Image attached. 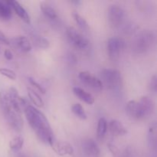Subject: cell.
<instances>
[{
    "label": "cell",
    "instance_id": "obj_15",
    "mask_svg": "<svg viewBox=\"0 0 157 157\" xmlns=\"http://www.w3.org/2000/svg\"><path fill=\"white\" fill-rule=\"evenodd\" d=\"M73 92L77 98H79L83 102L87 104H93L94 103L95 99L93 95L90 94L88 92L85 91L84 89L80 87H75L73 88Z\"/></svg>",
    "mask_w": 157,
    "mask_h": 157
},
{
    "label": "cell",
    "instance_id": "obj_10",
    "mask_svg": "<svg viewBox=\"0 0 157 157\" xmlns=\"http://www.w3.org/2000/svg\"><path fill=\"white\" fill-rule=\"evenodd\" d=\"M82 150L87 157H100L101 150L93 139H86L82 143Z\"/></svg>",
    "mask_w": 157,
    "mask_h": 157
},
{
    "label": "cell",
    "instance_id": "obj_13",
    "mask_svg": "<svg viewBox=\"0 0 157 157\" xmlns=\"http://www.w3.org/2000/svg\"><path fill=\"white\" fill-rule=\"evenodd\" d=\"M107 129L113 136H122L127 133V130L124 124L117 120H112L110 123Z\"/></svg>",
    "mask_w": 157,
    "mask_h": 157
},
{
    "label": "cell",
    "instance_id": "obj_7",
    "mask_svg": "<svg viewBox=\"0 0 157 157\" xmlns=\"http://www.w3.org/2000/svg\"><path fill=\"white\" fill-rule=\"evenodd\" d=\"M125 11L120 6H111L108 9V21L110 25L113 29H117L124 22L125 19Z\"/></svg>",
    "mask_w": 157,
    "mask_h": 157
},
{
    "label": "cell",
    "instance_id": "obj_23",
    "mask_svg": "<svg viewBox=\"0 0 157 157\" xmlns=\"http://www.w3.org/2000/svg\"><path fill=\"white\" fill-rule=\"evenodd\" d=\"M71 110L78 118L81 120H86L87 119V113L84 110V107L80 104H75L72 106Z\"/></svg>",
    "mask_w": 157,
    "mask_h": 157
},
{
    "label": "cell",
    "instance_id": "obj_14",
    "mask_svg": "<svg viewBox=\"0 0 157 157\" xmlns=\"http://www.w3.org/2000/svg\"><path fill=\"white\" fill-rule=\"evenodd\" d=\"M12 43L23 52H29L32 50V44L29 41V38L25 36L19 35L12 39Z\"/></svg>",
    "mask_w": 157,
    "mask_h": 157
},
{
    "label": "cell",
    "instance_id": "obj_31",
    "mask_svg": "<svg viewBox=\"0 0 157 157\" xmlns=\"http://www.w3.org/2000/svg\"><path fill=\"white\" fill-rule=\"evenodd\" d=\"M4 56H5V58H6L7 60H9V61H10V60H12V58H13L12 53L10 52V51L8 50V49H6V50L5 51Z\"/></svg>",
    "mask_w": 157,
    "mask_h": 157
},
{
    "label": "cell",
    "instance_id": "obj_6",
    "mask_svg": "<svg viewBox=\"0 0 157 157\" xmlns=\"http://www.w3.org/2000/svg\"><path fill=\"white\" fill-rule=\"evenodd\" d=\"M155 104L153 100L147 96H144L137 101V121L144 120L153 113Z\"/></svg>",
    "mask_w": 157,
    "mask_h": 157
},
{
    "label": "cell",
    "instance_id": "obj_28",
    "mask_svg": "<svg viewBox=\"0 0 157 157\" xmlns=\"http://www.w3.org/2000/svg\"><path fill=\"white\" fill-rule=\"evenodd\" d=\"M149 89L153 93H156L157 90V78L156 75H153L149 83Z\"/></svg>",
    "mask_w": 157,
    "mask_h": 157
},
{
    "label": "cell",
    "instance_id": "obj_24",
    "mask_svg": "<svg viewBox=\"0 0 157 157\" xmlns=\"http://www.w3.org/2000/svg\"><path fill=\"white\" fill-rule=\"evenodd\" d=\"M73 15L76 23L78 24V25L82 29V30L84 31L88 30L89 29L88 23H87V21L85 20V18H83L81 15H79V14L77 13V12H75Z\"/></svg>",
    "mask_w": 157,
    "mask_h": 157
},
{
    "label": "cell",
    "instance_id": "obj_11",
    "mask_svg": "<svg viewBox=\"0 0 157 157\" xmlns=\"http://www.w3.org/2000/svg\"><path fill=\"white\" fill-rule=\"evenodd\" d=\"M52 149L60 156L72 155L74 153V148L69 143L65 141H59L52 145Z\"/></svg>",
    "mask_w": 157,
    "mask_h": 157
},
{
    "label": "cell",
    "instance_id": "obj_22",
    "mask_svg": "<svg viewBox=\"0 0 157 157\" xmlns=\"http://www.w3.org/2000/svg\"><path fill=\"white\" fill-rule=\"evenodd\" d=\"M23 144H24V139L21 136H15L11 140L9 147L12 150L18 151L22 148Z\"/></svg>",
    "mask_w": 157,
    "mask_h": 157
},
{
    "label": "cell",
    "instance_id": "obj_5",
    "mask_svg": "<svg viewBox=\"0 0 157 157\" xmlns=\"http://www.w3.org/2000/svg\"><path fill=\"white\" fill-rule=\"evenodd\" d=\"M125 46V41L119 37H112L109 38L107 44V54L110 59L116 61L119 59L121 52Z\"/></svg>",
    "mask_w": 157,
    "mask_h": 157
},
{
    "label": "cell",
    "instance_id": "obj_20",
    "mask_svg": "<svg viewBox=\"0 0 157 157\" xmlns=\"http://www.w3.org/2000/svg\"><path fill=\"white\" fill-rule=\"evenodd\" d=\"M126 112L130 118L137 121V101H128L126 105Z\"/></svg>",
    "mask_w": 157,
    "mask_h": 157
},
{
    "label": "cell",
    "instance_id": "obj_12",
    "mask_svg": "<svg viewBox=\"0 0 157 157\" xmlns=\"http://www.w3.org/2000/svg\"><path fill=\"white\" fill-rule=\"evenodd\" d=\"M8 2H9L11 8L13 9V10L15 11V13L18 15V16L24 22H25L26 24H30L31 19L29 13H28L27 11L25 9V8L23 7L18 2L8 1Z\"/></svg>",
    "mask_w": 157,
    "mask_h": 157
},
{
    "label": "cell",
    "instance_id": "obj_18",
    "mask_svg": "<svg viewBox=\"0 0 157 157\" xmlns=\"http://www.w3.org/2000/svg\"><path fill=\"white\" fill-rule=\"evenodd\" d=\"M40 8H41V10L42 11L43 14L45 15L46 17H48L50 19H56L58 18V14L57 12L55 10L53 7L50 6V5L47 4L45 2H42L40 5Z\"/></svg>",
    "mask_w": 157,
    "mask_h": 157
},
{
    "label": "cell",
    "instance_id": "obj_27",
    "mask_svg": "<svg viewBox=\"0 0 157 157\" xmlns=\"http://www.w3.org/2000/svg\"><path fill=\"white\" fill-rule=\"evenodd\" d=\"M107 147H108L109 150L112 153L113 157H121L122 156V152L119 150V148L116 145L111 144V143H109L107 144Z\"/></svg>",
    "mask_w": 157,
    "mask_h": 157
},
{
    "label": "cell",
    "instance_id": "obj_26",
    "mask_svg": "<svg viewBox=\"0 0 157 157\" xmlns=\"http://www.w3.org/2000/svg\"><path fill=\"white\" fill-rule=\"evenodd\" d=\"M29 83H30L31 85H32L34 87H35V91L37 90V91H38L39 93L42 94H45V92H46L45 89H44V87H43L42 86L39 84V83L37 82L35 79H33V78H29Z\"/></svg>",
    "mask_w": 157,
    "mask_h": 157
},
{
    "label": "cell",
    "instance_id": "obj_19",
    "mask_svg": "<svg viewBox=\"0 0 157 157\" xmlns=\"http://www.w3.org/2000/svg\"><path fill=\"white\" fill-rule=\"evenodd\" d=\"M12 17V8L8 1H0V18L9 19Z\"/></svg>",
    "mask_w": 157,
    "mask_h": 157
},
{
    "label": "cell",
    "instance_id": "obj_8",
    "mask_svg": "<svg viewBox=\"0 0 157 157\" xmlns=\"http://www.w3.org/2000/svg\"><path fill=\"white\" fill-rule=\"evenodd\" d=\"M67 35L70 42L78 49H85L89 45V41L85 36L80 33L75 28L68 27L67 29Z\"/></svg>",
    "mask_w": 157,
    "mask_h": 157
},
{
    "label": "cell",
    "instance_id": "obj_17",
    "mask_svg": "<svg viewBox=\"0 0 157 157\" xmlns=\"http://www.w3.org/2000/svg\"><path fill=\"white\" fill-rule=\"evenodd\" d=\"M32 41L33 44H35L36 47L39 48H48L50 46V42L47 38H44L42 36L36 35H32Z\"/></svg>",
    "mask_w": 157,
    "mask_h": 157
},
{
    "label": "cell",
    "instance_id": "obj_21",
    "mask_svg": "<svg viewBox=\"0 0 157 157\" xmlns=\"http://www.w3.org/2000/svg\"><path fill=\"white\" fill-rule=\"evenodd\" d=\"M107 127H108V124L105 118H100L98 121V129H97V135L99 139H103L105 136L107 131Z\"/></svg>",
    "mask_w": 157,
    "mask_h": 157
},
{
    "label": "cell",
    "instance_id": "obj_25",
    "mask_svg": "<svg viewBox=\"0 0 157 157\" xmlns=\"http://www.w3.org/2000/svg\"><path fill=\"white\" fill-rule=\"evenodd\" d=\"M0 74L10 80L16 79V74L15 73V71H13L12 70H10V69L4 68V67L0 68Z\"/></svg>",
    "mask_w": 157,
    "mask_h": 157
},
{
    "label": "cell",
    "instance_id": "obj_2",
    "mask_svg": "<svg viewBox=\"0 0 157 157\" xmlns=\"http://www.w3.org/2000/svg\"><path fill=\"white\" fill-rule=\"evenodd\" d=\"M23 110L28 123L39 140L52 147L55 144L54 134L50 124L44 113L31 104Z\"/></svg>",
    "mask_w": 157,
    "mask_h": 157
},
{
    "label": "cell",
    "instance_id": "obj_16",
    "mask_svg": "<svg viewBox=\"0 0 157 157\" xmlns=\"http://www.w3.org/2000/svg\"><path fill=\"white\" fill-rule=\"evenodd\" d=\"M27 90L29 100H30L31 102H32L35 107H40V108L44 107V101H43L42 98H41V96H40L35 90L30 88V87H28Z\"/></svg>",
    "mask_w": 157,
    "mask_h": 157
},
{
    "label": "cell",
    "instance_id": "obj_30",
    "mask_svg": "<svg viewBox=\"0 0 157 157\" xmlns=\"http://www.w3.org/2000/svg\"><path fill=\"white\" fill-rule=\"evenodd\" d=\"M0 42L2 43V44H9V40L8 39L7 37H6L1 31H0Z\"/></svg>",
    "mask_w": 157,
    "mask_h": 157
},
{
    "label": "cell",
    "instance_id": "obj_1",
    "mask_svg": "<svg viewBox=\"0 0 157 157\" xmlns=\"http://www.w3.org/2000/svg\"><path fill=\"white\" fill-rule=\"evenodd\" d=\"M19 96L15 87L0 91V111L8 124L17 132H20L23 128L22 110L18 104Z\"/></svg>",
    "mask_w": 157,
    "mask_h": 157
},
{
    "label": "cell",
    "instance_id": "obj_29",
    "mask_svg": "<svg viewBox=\"0 0 157 157\" xmlns=\"http://www.w3.org/2000/svg\"><path fill=\"white\" fill-rule=\"evenodd\" d=\"M121 157H133V153L130 147H127L124 150V152H122V156Z\"/></svg>",
    "mask_w": 157,
    "mask_h": 157
},
{
    "label": "cell",
    "instance_id": "obj_9",
    "mask_svg": "<svg viewBox=\"0 0 157 157\" xmlns=\"http://www.w3.org/2000/svg\"><path fill=\"white\" fill-rule=\"evenodd\" d=\"M80 81L83 84L87 87L96 90H101L103 88V84L99 78H96L89 71H81L78 75Z\"/></svg>",
    "mask_w": 157,
    "mask_h": 157
},
{
    "label": "cell",
    "instance_id": "obj_3",
    "mask_svg": "<svg viewBox=\"0 0 157 157\" xmlns=\"http://www.w3.org/2000/svg\"><path fill=\"white\" fill-rule=\"evenodd\" d=\"M156 41L154 32L150 30H144L141 32L133 41L132 48L135 54L141 55L147 52L152 48Z\"/></svg>",
    "mask_w": 157,
    "mask_h": 157
},
{
    "label": "cell",
    "instance_id": "obj_4",
    "mask_svg": "<svg viewBox=\"0 0 157 157\" xmlns=\"http://www.w3.org/2000/svg\"><path fill=\"white\" fill-rule=\"evenodd\" d=\"M100 80L103 86L110 90H121L123 86V78L121 73L117 69L105 68L100 73Z\"/></svg>",
    "mask_w": 157,
    "mask_h": 157
}]
</instances>
